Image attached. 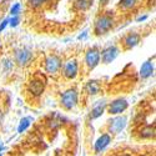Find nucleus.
<instances>
[{"mask_svg":"<svg viewBox=\"0 0 156 156\" xmlns=\"http://www.w3.org/2000/svg\"><path fill=\"white\" fill-rule=\"evenodd\" d=\"M114 24H115V19H114L112 11L102 12V14H100L96 18V20L94 23V34L96 36L108 34L114 28Z\"/></svg>","mask_w":156,"mask_h":156,"instance_id":"obj_1","label":"nucleus"},{"mask_svg":"<svg viewBox=\"0 0 156 156\" xmlns=\"http://www.w3.org/2000/svg\"><path fill=\"white\" fill-rule=\"evenodd\" d=\"M76 104H77V91H76V89L66 90L61 96V106L65 110H71L76 106Z\"/></svg>","mask_w":156,"mask_h":156,"instance_id":"obj_2","label":"nucleus"},{"mask_svg":"<svg viewBox=\"0 0 156 156\" xmlns=\"http://www.w3.org/2000/svg\"><path fill=\"white\" fill-rule=\"evenodd\" d=\"M100 62V50L94 46L91 49H89L85 54V64L89 70L95 69Z\"/></svg>","mask_w":156,"mask_h":156,"instance_id":"obj_3","label":"nucleus"},{"mask_svg":"<svg viewBox=\"0 0 156 156\" xmlns=\"http://www.w3.org/2000/svg\"><path fill=\"white\" fill-rule=\"evenodd\" d=\"M14 58H15V62L19 66H27L33 60V53H31V50L27 48H21L15 51Z\"/></svg>","mask_w":156,"mask_h":156,"instance_id":"obj_4","label":"nucleus"},{"mask_svg":"<svg viewBox=\"0 0 156 156\" xmlns=\"http://www.w3.org/2000/svg\"><path fill=\"white\" fill-rule=\"evenodd\" d=\"M141 40V35L139 33H127L124 37H122V46L124 50H131L133 48H135Z\"/></svg>","mask_w":156,"mask_h":156,"instance_id":"obj_5","label":"nucleus"},{"mask_svg":"<svg viewBox=\"0 0 156 156\" xmlns=\"http://www.w3.org/2000/svg\"><path fill=\"white\" fill-rule=\"evenodd\" d=\"M61 68V59L56 55H49L45 60V70L49 74H56Z\"/></svg>","mask_w":156,"mask_h":156,"instance_id":"obj_6","label":"nucleus"},{"mask_svg":"<svg viewBox=\"0 0 156 156\" xmlns=\"http://www.w3.org/2000/svg\"><path fill=\"white\" fill-rule=\"evenodd\" d=\"M127 106H129V104L125 99H116V100H114L112 102L109 104L108 111L111 115H119V114L124 112L127 109Z\"/></svg>","mask_w":156,"mask_h":156,"instance_id":"obj_7","label":"nucleus"},{"mask_svg":"<svg viewBox=\"0 0 156 156\" xmlns=\"http://www.w3.org/2000/svg\"><path fill=\"white\" fill-rule=\"evenodd\" d=\"M119 55V49L116 46H109L106 49H104L100 51V59L102 64H110Z\"/></svg>","mask_w":156,"mask_h":156,"instance_id":"obj_8","label":"nucleus"},{"mask_svg":"<svg viewBox=\"0 0 156 156\" xmlns=\"http://www.w3.org/2000/svg\"><path fill=\"white\" fill-rule=\"evenodd\" d=\"M77 70H79V64H77L75 59H73L65 64V66L62 69V75L66 79L71 80V79H75V76L77 75Z\"/></svg>","mask_w":156,"mask_h":156,"instance_id":"obj_9","label":"nucleus"},{"mask_svg":"<svg viewBox=\"0 0 156 156\" xmlns=\"http://www.w3.org/2000/svg\"><path fill=\"white\" fill-rule=\"evenodd\" d=\"M45 83L41 81L40 79H33L29 83V91L31 93L33 96H40L44 93Z\"/></svg>","mask_w":156,"mask_h":156,"instance_id":"obj_10","label":"nucleus"},{"mask_svg":"<svg viewBox=\"0 0 156 156\" xmlns=\"http://www.w3.org/2000/svg\"><path fill=\"white\" fill-rule=\"evenodd\" d=\"M111 142V135L110 134H102L95 142V146H94V150L96 154H100L101 151H104L108 145Z\"/></svg>","mask_w":156,"mask_h":156,"instance_id":"obj_11","label":"nucleus"},{"mask_svg":"<svg viewBox=\"0 0 156 156\" xmlns=\"http://www.w3.org/2000/svg\"><path fill=\"white\" fill-rule=\"evenodd\" d=\"M125 125H126V118L125 116H118V118L111 120L109 130H110L111 134H118L125 127Z\"/></svg>","mask_w":156,"mask_h":156,"instance_id":"obj_12","label":"nucleus"},{"mask_svg":"<svg viewBox=\"0 0 156 156\" xmlns=\"http://www.w3.org/2000/svg\"><path fill=\"white\" fill-rule=\"evenodd\" d=\"M154 73V62L150 60H146L144 64L141 65L140 68V76L141 79H147V77H150Z\"/></svg>","mask_w":156,"mask_h":156,"instance_id":"obj_13","label":"nucleus"},{"mask_svg":"<svg viewBox=\"0 0 156 156\" xmlns=\"http://www.w3.org/2000/svg\"><path fill=\"white\" fill-rule=\"evenodd\" d=\"M105 108H106V102L105 101H99L96 105L93 108L91 114H90V119L94 120V119L100 118V116L104 114V111H105Z\"/></svg>","mask_w":156,"mask_h":156,"instance_id":"obj_14","label":"nucleus"},{"mask_svg":"<svg viewBox=\"0 0 156 156\" xmlns=\"http://www.w3.org/2000/svg\"><path fill=\"white\" fill-rule=\"evenodd\" d=\"M85 90H86V93L89 95H96V94L100 93V90H101V84L98 80H90L86 84Z\"/></svg>","mask_w":156,"mask_h":156,"instance_id":"obj_15","label":"nucleus"},{"mask_svg":"<svg viewBox=\"0 0 156 156\" xmlns=\"http://www.w3.org/2000/svg\"><path fill=\"white\" fill-rule=\"evenodd\" d=\"M73 6L77 11H85L90 6V0H74Z\"/></svg>","mask_w":156,"mask_h":156,"instance_id":"obj_16","label":"nucleus"},{"mask_svg":"<svg viewBox=\"0 0 156 156\" xmlns=\"http://www.w3.org/2000/svg\"><path fill=\"white\" fill-rule=\"evenodd\" d=\"M154 135H155L154 126H145L140 130V136L142 139H150V137H154Z\"/></svg>","mask_w":156,"mask_h":156,"instance_id":"obj_17","label":"nucleus"},{"mask_svg":"<svg viewBox=\"0 0 156 156\" xmlns=\"http://www.w3.org/2000/svg\"><path fill=\"white\" fill-rule=\"evenodd\" d=\"M137 3V0H120V3H119V6L124 10H127V9H131L136 5Z\"/></svg>","mask_w":156,"mask_h":156,"instance_id":"obj_18","label":"nucleus"},{"mask_svg":"<svg viewBox=\"0 0 156 156\" xmlns=\"http://www.w3.org/2000/svg\"><path fill=\"white\" fill-rule=\"evenodd\" d=\"M30 122H31V118H24V119H21L20 125H19V127H18V133H23V131H25V130L29 127Z\"/></svg>","mask_w":156,"mask_h":156,"instance_id":"obj_19","label":"nucleus"},{"mask_svg":"<svg viewBox=\"0 0 156 156\" xmlns=\"http://www.w3.org/2000/svg\"><path fill=\"white\" fill-rule=\"evenodd\" d=\"M46 2L48 0H28V4L33 9H39V8H41Z\"/></svg>","mask_w":156,"mask_h":156,"instance_id":"obj_20","label":"nucleus"},{"mask_svg":"<svg viewBox=\"0 0 156 156\" xmlns=\"http://www.w3.org/2000/svg\"><path fill=\"white\" fill-rule=\"evenodd\" d=\"M20 11H21V5L19 3H16L14 6H11L10 14H11V16H19V12Z\"/></svg>","mask_w":156,"mask_h":156,"instance_id":"obj_21","label":"nucleus"},{"mask_svg":"<svg viewBox=\"0 0 156 156\" xmlns=\"http://www.w3.org/2000/svg\"><path fill=\"white\" fill-rule=\"evenodd\" d=\"M19 21H20L19 16H11V19H9V24L11 25V27H12V28H15V27H18V24H19Z\"/></svg>","mask_w":156,"mask_h":156,"instance_id":"obj_22","label":"nucleus"},{"mask_svg":"<svg viewBox=\"0 0 156 156\" xmlns=\"http://www.w3.org/2000/svg\"><path fill=\"white\" fill-rule=\"evenodd\" d=\"M8 24H9V19H5V20L3 21V24L0 25V31H2V30H4V29H5V27H6Z\"/></svg>","mask_w":156,"mask_h":156,"instance_id":"obj_23","label":"nucleus"},{"mask_svg":"<svg viewBox=\"0 0 156 156\" xmlns=\"http://www.w3.org/2000/svg\"><path fill=\"white\" fill-rule=\"evenodd\" d=\"M146 18H147L146 15H144V16H140V18H137V19H136V21H137V23H139V21H144Z\"/></svg>","mask_w":156,"mask_h":156,"instance_id":"obj_24","label":"nucleus"},{"mask_svg":"<svg viewBox=\"0 0 156 156\" xmlns=\"http://www.w3.org/2000/svg\"><path fill=\"white\" fill-rule=\"evenodd\" d=\"M100 3H101V5H106L109 3V0H100Z\"/></svg>","mask_w":156,"mask_h":156,"instance_id":"obj_25","label":"nucleus"},{"mask_svg":"<svg viewBox=\"0 0 156 156\" xmlns=\"http://www.w3.org/2000/svg\"><path fill=\"white\" fill-rule=\"evenodd\" d=\"M121 156H130V155H121Z\"/></svg>","mask_w":156,"mask_h":156,"instance_id":"obj_26","label":"nucleus"},{"mask_svg":"<svg viewBox=\"0 0 156 156\" xmlns=\"http://www.w3.org/2000/svg\"><path fill=\"white\" fill-rule=\"evenodd\" d=\"M0 156H3V154H0Z\"/></svg>","mask_w":156,"mask_h":156,"instance_id":"obj_27","label":"nucleus"}]
</instances>
